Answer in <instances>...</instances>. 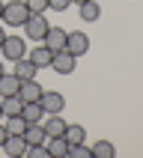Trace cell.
I'll list each match as a JSON object with an SVG mask.
<instances>
[{
	"mask_svg": "<svg viewBox=\"0 0 143 158\" xmlns=\"http://www.w3.org/2000/svg\"><path fill=\"white\" fill-rule=\"evenodd\" d=\"M45 149H48L51 158H66L69 155V140L66 137H48L45 140Z\"/></svg>",
	"mask_w": 143,
	"mask_h": 158,
	"instance_id": "obj_15",
	"label": "cell"
},
{
	"mask_svg": "<svg viewBox=\"0 0 143 158\" xmlns=\"http://www.w3.org/2000/svg\"><path fill=\"white\" fill-rule=\"evenodd\" d=\"M69 6H72V0H48V9H54V12H63Z\"/></svg>",
	"mask_w": 143,
	"mask_h": 158,
	"instance_id": "obj_25",
	"label": "cell"
},
{
	"mask_svg": "<svg viewBox=\"0 0 143 158\" xmlns=\"http://www.w3.org/2000/svg\"><path fill=\"white\" fill-rule=\"evenodd\" d=\"M27 155H30V158H51L48 149H45V143H42V146H27Z\"/></svg>",
	"mask_w": 143,
	"mask_h": 158,
	"instance_id": "obj_24",
	"label": "cell"
},
{
	"mask_svg": "<svg viewBox=\"0 0 143 158\" xmlns=\"http://www.w3.org/2000/svg\"><path fill=\"white\" fill-rule=\"evenodd\" d=\"M3 152H6L9 158H24V155H27V143H24V137H21V134H9L6 143H3Z\"/></svg>",
	"mask_w": 143,
	"mask_h": 158,
	"instance_id": "obj_11",
	"label": "cell"
},
{
	"mask_svg": "<svg viewBox=\"0 0 143 158\" xmlns=\"http://www.w3.org/2000/svg\"><path fill=\"white\" fill-rule=\"evenodd\" d=\"M48 27H51V24H48L45 15H30L24 21V36L30 39V42H42L45 33H48Z\"/></svg>",
	"mask_w": 143,
	"mask_h": 158,
	"instance_id": "obj_3",
	"label": "cell"
},
{
	"mask_svg": "<svg viewBox=\"0 0 143 158\" xmlns=\"http://www.w3.org/2000/svg\"><path fill=\"white\" fill-rule=\"evenodd\" d=\"M42 128H45V134H48V137H63V134H66V128H69V123H66L60 114H48V116L42 119Z\"/></svg>",
	"mask_w": 143,
	"mask_h": 158,
	"instance_id": "obj_8",
	"label": "cell"
},
{
	"mask_svg": "<svg viewBox=\"0 0 143 158\" xmlns=\"http://www.w3.org/2000/svg\"><path fill=\"white\" fill-rule=\"evenodd\" d=\"M24 128H27V123H24V116H21V114L6 116V131L9 134H24Z\"/></svg>",
	"mask_w": 143,
	"mask_h": 158,
	"instance_id": "obj_21",
	"label": "cell"
},
{
	"mask_svg": "<svg viewBox=\"0 0 143 158\" xmlns=\"http://www.w3.org/2000/svg\"><path fill=\"white\" fill-rule=\"evenodd\" d=\"M33 15L30 9H27L24 0H9V3H3V24L9 27H24V21Z\"/></svg>",
	"mask_w": 143,
	"mask_h": 158,
	"instance_id": "obj_1",
	"label": "cell"
},
{
	"mask_svg": "<svg viewBox=\"0 0 143 158\" xmlns=\"http://www.w3.org/2000/svg\"><path fill=\"white\" fill-rule=\"evenodd\" d=\"M18 89H21L18 75L15 72H3V75H0V98L3 96H18Z\"/></svg>",
	"mask_w": 143,
	"mask_h": 158,
	"instance_id": "obj_12",
	"label": "cell"
},
{
	"mask_svg": "<svg viewBox=\"0 0 143 158\" xmlns=\"http://www.w3.org/2000/svg\"><path fill=\"white\" fill-rule=\"evenodd\" d=\"M6 137H9V131H6V125H0V149H3V143H6Z\"/></svg>",
	"mask_w": 143,
	"mask_h": 158,
	"instance_id": "obj_26",
	"label": "cell"
},
{
	"mask_svg": "<svg viewBox=\"0 0 143 158\" xmlns=\"http://www.w3.org/2000/svg\"><path fill=\"white\" fill-rule=\"evenodd\" d=\"M66 158H92V146H87V143H72Z\"/></svg>",
	"mask_w": 143,
	"mask_h": 158,
	"instance_id": "obj_22",
	"label": "cell"
},
{
	"mask_svg": "<svg viewBox=\"0 0 143 158\" xmlns=\"http://www.w3.org/2000/svg\"><path fill=\"white\" fill-rule=\"evenodd\" d=\"M21 137H24L27 146H42V143L48 140V134H45L42 123H30V125L24 128V134H21Z\"/></svg>",
	"mask_w": 143,
	"mask_h": 158,
	"instance_id": "obj_10",
	"label": "cell"
},
{
	"mask_svg": "<svg viewBox=\"0 0 143 158\" xmlns=\"http://www.w3.org/2000/svg\"><path fill=\"white\" fill-rule=\"evenodd\" d=\"M21 116H24V123L30 125V123H42L48 114H45V107L39 105V102H27V105L21 107Z\"/></svg>",
	"mask_w": 143,
	"mask_h": 158,
	"instance_id": "obj_14",
	"label": "cell"
},
{
	"mask_svg": "<svg viewBox=\"0 0 143 158\" xmlns=\"http://www.w3.org/2000/svg\"><path fill=\"white\" fill-rule=\"evenodd\" d=\"M3 39H6V33H3V27H0V45H3Z\"/></svg>",
	"mask_w": 143,
	"mask_h": 158,
	"instance_id": "obj_27",
	"label": "cell"
},
{
	"mask_svg": "<svg viewBox=\"0 0 143 158\" xmlns=\"http://www.w3.org/2000/svg\"><path fill=\"white\" fill-rule=\"evenodd\" d=\"M27 57L33 60V66H36V69H48V66H51V60H54V51H48L45 45H36V48L27 54Z\"/></svg>",
	"mask_w": 143,
	"mask_h": 158,
	"instance_id": "obj_13",
	"label": "cell"
},
{
	"mask_svg": "<svg viewBox=\"0 0 143 158\" xmlns=\"http://www.w3.org/2000/svg\"><path fill=\"white\" fill-rule=\"evenodd\" d=\"M24 3H27V9L33 15H45L48 12V0H24Z\"/></svg>",
	"mask_w": 143,
	"mask_h": 158,
	"instance_id": "obj_23",
	"label": "cell"
},
{
	"mask_svg": "<svg viewBox=\"0 0 143 158\" xmlns=\"http://www.w3.org/2000/svg\"><path fill=\"white\" fill-rule=\"evenodd\" d=\"M42 93H45V87L39 84L36 78H30V81H21V89H18V96H21V102H39L42 98Z\"/></svg>",
	"mask_w": 143,
	"mask_h": 158,
	"instance_id": "obj_9",
	"label": "cell"
},
{
	"mask_svg": "<svg viewBox=\"0 0 143 158\" xmlns=\"http://www.w3.org/2000/svg\"><path fill=\"white\" fill-rule=\"evenodd\" d=\"M66 39H69V33L63 30V27H48V33H45V39H42V45L48 48V51H63L66 48Z\"/></svg>",
	"mask_w": 143,
	"mask_h": 158,
	"instance_id": "obj_6",
	"label": "cell"
},
{
	"mask_svg": "<svg viewBox=\"0 0 143 158\" xmlns=\"http://www.w3.org/2000/svg\"><path fill=\"white\" fill-rule=\"evenodd\" d=\"M63 137L69 140V146H72V143H84V140H87V128H84V125H69Z\"/></svg>",
	"mask_w": 143,
	"mask_h": 158,
	"instance_id": "obj_19",
	"label": "cell"
},
{
	"mask_svg": "<svg viewBox=\"0 0 143 158\" xmlns=\"http://www.w3.org/2000/svg\"><path fill=\"white\" fill-rule=\"evenodd\" d=\"M78 9H80V18H84V21H89V24L101 18V6H98L96 0H87V3H80Z\"/></svg>",
	"mask_w": 143,
	"mask_h": 158,
	"instance_id": "obj_18",
	"label": "cell"
},
{
	"mask_svg": "<svg viewBox=\"0 0 143 158\" xmlns=\"http://www.w3.org/2000/svg\"><path fill=\"white\" fill-rule=\"evenodd\" d=\"M3 72H6V69H3V63H0V75H3Z\"/></svg>",
	"mask_w": 143,
	"mask_h": 158,
	"instance_id": "obj_30",
	"label": "cell"
},
{
	"mask_svg": "<svg viewBox=\"0 0 143 158\" xmlns=\"http://www.w3.org/2000/svg\"><path fill=\"white\" fill-rule=\"evenodd\" d=\"M0 54H3V60H9V63L27 57V39L24 36H6L3 45H0Z\"/></svg>",
	"mask_w": 143,
	"mask_h": 158,
	"instance_id": "obj_2",
	"label": "cell"
},
{
	"mask_svg": "<svg viewBox=\"0 0 143 158\" xmlns=\"http://www.w3.org/2000/svg\"><path fill=\"white\" fill-rule=\"evenodd\" d=\"M0 21H3V0H0Z\"/></svg>",
	"mask_w": 143,
	"mask_h": 158,
	"instance_id": "obj_28",
	"label": "cell"
},
{
	"mask_svg": "<svg viewBox=\"0 0 143 158\" xmlns=\"http://www.w3.org/2000/svg\"><path fill=\"white\" fill-rule=\"evenodd\" d=\"M36 66H33V60L30 57H21V60H15V75H18V81H30V78H36Z\"/></svg>",
	"mask_w": 143,
	"mask_h": 158,
	"instance_id": "obj_16",
	"label": "cell"
},
{
	"mask_svg": "<svg viewBox=\"0 0 143 158\" xmlns=\"http://www.w3.org/2000/svg\"><path fill=\"white\" fill-rule=\"evenodd\" d=\"M75 66H78V57H75V54H69L66 48H63V51H57V54H54V60H51V69L57 72V75H72V72H75Z\"/></svg>",
	"mask_w": 143,
	"mask_h": 158,
	"instance_id": "obj_4",
	"label": "cell"
},
{
	"mask_svg": "<svg viewBox=\"0 0 143 158\" xmlns=\"http://www.w3.org/2000/svg\"><path fill=\"white\" fill-rule=\"evenodd\" d=\"M0 107H3V116H15V114H21L24 102H21V96H3L0 98Z\"/></svg>",
	"mask_w": 143,
	"mask_h": 158,
	"instance_id": "obj_17",
	"label": "cell"
},
{
	"mask_svg": "<svg viewBox=\"0 0 143 158\" xmlns=\"http://www.w3.org/2000/svg\"><path fill=\"white\" fill-rule=\"evenodd\" d=\"M113 155H116V149H113L110 140H98L92 146V158H113Z\"/></svg>",
	"mask_w": 143,
	"mask_h": 158,
	"instance_id": "obj_20",
	"label": "cell"
},
{
	"mask_svg": "<svg viewBox=\"0 0 143 158\" xmlns=\"http://www.w3.org/2000/svg\"><path fill=\"white\" fill-rule=\"evenodd\" d=\"M39 105L45 107V114H60L63 107H66V98H63V93H57V89H45L42 98H39Z\"/></svg>",
	"mask_w": 143,
	"mask_h": 158,
	"instance_id": "obj_7",
	"label": "cell"
},
{
	"mask_svg": "<svg viewBox=\"0 0 143 158\" xmlns=\"http://www.w3.org/2000/svg\"><path fill=\"white\" fill-rule=\"evenodd\" d=\"M66 51L75 54V57H84V54L89 51V36L80 33V30H72L69 39H66Z\"/></svg>",
	"mask_w": 143,
	"mask_h": 158,
	"instance_id": "obj_5",
	"label": "cell"
},
{
	"mask_svg": "<svg viewBox=\"0 0 143 158\" xmlns=\"http://www.w3.org/2000/svg\"><path fill=\"white\" fill-rule=\"evenodd\" d=\"M72 3H78V6H80V3H87V0H72Z\"/></svg>",
	"mask_w": 143,
	"mask_h": 158,
	"instance_id": "obj_29",
	"label": "cell"
},
{
	"mask_svg": "<svg viewBox=\"0 0 143 158\" xmlns=\"http://www.w3.org/2000/svg\"><path fill=\"white\" fill-rule=\"evenodd\" d=\"M0 119H3V107H0Z\"/></svg>",
	"mask_w": 143,
	"mask_h": 158,
	"instance_id": "obj_31",
	"label": "cell"
}]
</instances>
